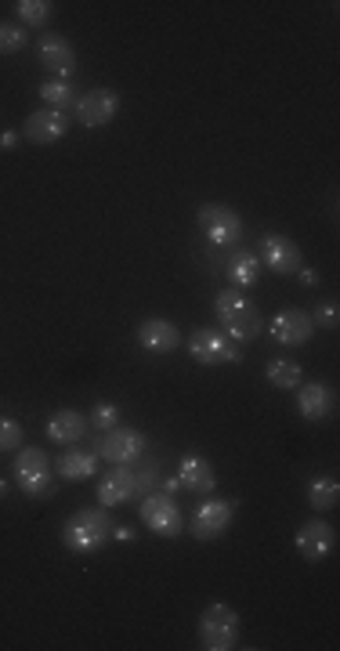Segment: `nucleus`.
<instances>
[{
  "label": "nucleus",
  "mask_w": 340,
  "mask_h": 651,
  "mask_svg": "<svg viewBox=\"0 0 340 651\" xmlns=\"http://www.w3.org/2000/svg\"><path fill=\"white\" fill-rule=\"evenodd\" d=\"M113 536L123 539V543H131V539H134V529H127V525H113Z\"/></svg>",
  "instance_id": "34"
},
{
  "label": "nucleus",
  "mask_w": 340,
  "mask_h": 651,
  "mask_svg": "<svg viewBox=\"0 0 340 651\" xmlns=\"http://www.w3.org/2000/svg\"><path fill=\"white\" fill-rule=\"evenodd\" d=\"M15 11H19V26L44 29L51 22V11H55V4H51V0H19V4H15Z\"/></svg>",
  "instance_id": "26"
},
{
  "label": "nucleus",
  "mask_w": 340,
  "mask_h": 651,
  "mask_svg": "<svg viewBox=\"0 0 340 651\" xmlns=\"http://www.w3.org/2000/svg\"><path fill=\"white\" fill-rule=\"evenodd\" d=\"M29 44V29L19 22H0V55H19Z\"/></svg>",
  "instance_id": "27"
},
{
  "label": "nucleus",
  "mask_w": 340,
  "mask_h": 651,
  "mask_svg": "<svg viewBox=\"0 0 340 651\" xmlns=\"http://www.w3.org/2000/svg\"><path fill=\"white\" fill-rule=\"evenodd\" d=\"M257 261L275 275H293L297 268H304L301 246L293 243L290 236H283V232H265V236H261V254H257Z\"/></svg>",
  "instance_id": "10"
},
{
  "label": "nucleus",
  "mask_w": 340,
  "mask_h": 651,
  "mask_svg": "<svg viewBox=\"0 0 340 651\" xmlns=\"http://www.w3.org/2000/svg\"><path fill=\"white\" fill-rule=\"evenodd\" d=\"M145 449H149V438L138 427H113L91 442V453L98 460H109L113 467H134L145 456Z\"/></svg>",
  "instance_id": "3"
},
{
  "label": "nucleus",
  "mask_w": 340,
  "mask_h": 651,
  "mask_svg": "<svg viewBox=\"0 0 340 651\" xmlns=\"http://www.w3.org/2000/svg\"><path fill=\"white\" fill-rule=\"evenodd\" d=\"M315 326L312 322V312H304V308H283V312H275L268 319V333L272 340H279L283 348H304L308 340L315 337Z\"/></svg>",
  "instance_id": "9"
},
{
  "label": "nucleus",
  "mask_w": 340,
  "mask_h": 651,
  "mask_svg": "<svg viewBox=\"0 0 340 651\" xmlns=\"http://www.w3.org/2000/svg\"><path fill=\"white\" fill-rule=\"evenodd\" d=\"M4 492H8V482H4V478H0V500H4Z\"/></svg>",
  "instance_id": "36"
},
{
  "label": "nucleus",
  "mask_w": 340,
  "mask_h": 651,
  "mask_svg": "<svg viewBox=\"0 0 340 651\" xmlns=\"http://www.w3.org/2000/svg\"><path fill=\"white\" fill-rule=\"evenodd\" d=\"M265 377H268V384L279 387V391H293V387L304 380V369L293 359H272L265 366Z\"/></svg>",
  "instance_id": "25"
},
{
  "label": "nucleus",
  "mask_w": 340,
  "mask_h": 651,
  "mask_svg": "<svg viewBox=\"0 0 340 651\" xmlns=\"http://www.w3.org/2000/svg\"><path fill=\"white\" fill-rule=\"evenodd\" d=\"M91 427H98V431L120 427V406H116V402H98V406L91 409Z\"/></svg>",
  "instance_id": "29"
},
{
  "label": "nucleus",
  "mask_w": 340,
  "mask_h": 651,
  "mask_svg": "<svg viewBox=\"0 0 340 651\" xmlns=\"http://www.w3.org/2000/svg\"><path fill=\"white\" fill-rule=\"evenodd\" d=\"M69 113H62V109H33V113L26 116V123H22V134H26V142L33 145H55L62 142L69 134Z\"/></svg>",
  "instance_id": "11"
},
{
  "label": "nucleus",
  "mask_w": 340,
  "mask_h": 651,
  "mask_svg": "<svg viewBox=\"0 0 340 651\" xmlns=\"http://www.w3.org/2000/svg\"><path fill=\"white\" fill-rule=\"evenodd\" d=\"M214 315L221 322V333H228L236 344L257 340L261 337V326H265L261 312H257L254 304H250V297H243V290H236V286H228V290H221L214 297Z\"/></svg>",
  "instance_id": "2"
},
{
  "label": "nucleus",
  "mask_w": 340,
  "mask_h": 651,
  "mask_svg": "<svg viewBox=\"0 0 340 651\" xmlns=\"http://www.w3.org/2000/svg\"><path fill=\"white\" fill-rule=\"evenodd\" d=\"M293 275H297L304 286H319V272H312V268H297Z\"/></svg>",
  "instance_id": "32"
},
{
  "label": "nucleus",
  "mask_w": 340,
  "mask_h": 651,
  "mask_svg": "<svg viewBox=\"0 0 340 651\" xmlns=\"http://www.w3.org/2000/svg\"><path fill=\"white\" fill-rule=\"evenodd\" d=\"M138 492H152L156 485H160V474H156V463H145V467H138Z\"/></svg>",
  "instance_id": "31"
},
{
  "label": "nucleus",
  "mask_w": 340,
  "mask_h": 651,
  "mask_svg": "<svg viewBox=\"0 0 340 651\" xmlns=\"http://www.w3.org/2000/svg\"><path fill=\"white\" fill-rule=\"evenodd\" d=\"M15 145H19V134H15V131L0 134V149H15Z\"/></svg>",
  "instance_id": "33"
},
{
  "label": "nucleus",
  "mask_w": 340,
  "mask_h": 651,
  "mask_svg": "<svg viewBox=\"0 0 340 651\" xmlns=\"http://www.w3.org/2000/svg\"><path fill=\"white\" fill-rule=\"evenodd\" d=\"M178 482L181 489L196 492V496H210V492L218 489V474H214V463L203 460L196 453H185L178 460Z\"/></svg>",
  "instance_id": "18"
},
{
  "label": "nucleus",
  "mask_w": 340,
  "mask_h": 651,
  "mask_svg": "<svg viewBox=\"0 0 340 651\" xmlns=\"http://www.w3.org/2000/svg\"><path fill=\"white\" fill-rule=\"evenodd\" d=\"M293 543H297V554H301L304 561L319 565V561H326V557L333 554V547H337V529H333L330 521L312 518L297 529V539H293Z\"/></svg>",
  "instance_id": "12"
},
{
  "label": "nucleus",
  "mask_w": 340,
  "mask_h": 651,
  "mask_svg": "<svg viewBox=\"0 0 340 651\" xmlns=\"http://www.w3.org/2000/svg\"><path fill=\"white\" fill-rule=\"evenodd\" d=\"M113 539V518L109 507H80L62 525V543L73 554H98Z\"/></svg>",
  "instance_id": "1"
},
{
  "label": "nucleus",
  "mask_w": 340,
  "mask_h": 651,
  "mask_svg": "<svg viewBox=\"0 0 340 651\" xmlns=\"http://www.w3.org/2000/svg\"><path fill=\"white\" fill-rule=\"evenodd\" d=\"M312 322H315V326H322V330H337V326H340V308H337V301L319 304V308L312 312Z\"/></svg>",
  "instance_id": "30"
},
{
  "label": "nucleus",
  "mask_w": 340,
  "mask_h": 651,
  "mask_svg": "<svg viewBox=\"0 0 340 651\" xmlns=\"http://www.w3.org/2000/svg\"><path fill=\"white\" fill-rule=\"evenodd\" d=\"M40 98L48 102V109L69 113V109H76V102H80V91H76L69 80H44V84H40Z\"/></svg>",
  "instance_id": "24"
},
{
  "label": "nucleus",
  "mask_w": 340,
  "mask_h": 651,
  "mask_svg": "<svg viewBox=\"0 0 340 651\" xmlns=\"http://www.w3.org/2000/svg\"><path fill=\"white\" fill-rule=\"evenodd\" d=\"M131 500H138V474H134V467L105 471L102 482H98V503L102 507H123Z\"/></svg>",
  "instance_id": "17"
},
{
  "label": "nucleus",
  "mask_w": 340,
  "mask_h": 651,
  "mask_svg": "<svg viewBox=\"0 0 340 651\" xmlns=\"http://www.w3.org/2000/svg\"><path fill=\"white\" fill-rule=\"evenodd\" d=\"M225 272H228V283L236 286V290H250V286H257V279H261V261H257L254 250L232 246Z\"/></svg>",
  "instance_id": "21"
},
{
  "label": "nucleus",
  "mask_w": 340,
  "mask_h": 651,
  "mask_svg": "<svg viewBox=\"0 0 340 651\" xmlns=\"http://www.w3.org/2000/svg\"><path fill=\"white\" fill-rule=\"evenodd\" d=\"M138 514H142L145 529L156 532L160 539H178L181 532H185L178 503H174V496H167V492H145Z\"/></svg>",
  "instance_id": "8"
},
{
  "label": "nucleus",
  "mask_w": 340,
  "mask_h": 651,
  "mask_svg": "<svg viewBox=\"0 0 340 651\" xmlns=\"http://www.w3.org/2000/svg\"><path fill=\"white\" fill-rule=\"evenodd\" d=\"M293 391H297V413H301L308 424H319V420H326V416L337 409V395H333V387L322 384V380H308V384L301 380Z\"/></svg>",
  "instance_id": "16"
},
{
  "label": "nucleus",
  "mask_w": 340,
  "mask_h": 651,
  "mask_svg": "<svg viewBox=\"0 0 340 651\" xmlns=\"http://www.w3.org/2000/svg\"><path fill=\"white\" fill-rule=\"evenodd\" d=\"M48 442L55 445H76L87 434V420L76 409H58V413L48 416Z\"/></svg>",
  "instance_id": "22"
},
{
  "label": "nucleus",
  "mask_w": 340,
  "mask_h": 651,
  "mask_svg": "<svg viewBox=\"0 0 340 651\" xmlns=\"http://www.w3.org/2000/svg\"><path fill=\"white\" fill-rule=\"evenodd\" d=\"M163 492H167V496H174V492H181L178 474H174V478H167V482H163Z\"/></svg>",
  "instance_id": "35"
},
{
  "label": "nucleus",
  "mask_w": 340,
  "mask_h": 651,
  "mask_svg": "<svg viewBox=\"0 0 340 651\" xmlns=\"http://www.w3.org/2000/svg\"><path fill=\"white\" fill-rule=\"evenodd\" d=\"M37 58L48 73H55V80H69L76 69V48L62 33H44L37 40Z\"/></svg>",
  "instance_id": "13"
},
{
  "label": "nucleus",
  "mask_w": 340,
  "mask_h": 651,
  "mask_svg": "<svg viewBox=\"0 0 340 651\" xmlns=\"http://www.w3.org/2000/svg\"><path fill=\"white\" fill-rule=\"evenodd\" d=\"M76 120L84 123V127H105V123H113L116 113H120V95L109 91V87H98V91H87L80 95L76 102Z\"/></svg>",
  "instance_id": "15"
},
{
  "label": "nucleus",
  "mask_w": 340,
  "mask_h": 651,
  "mask_svg": "<svg viewBox=\"0 0 340 651\" xmlns=\"http://www.w3.org/2000/svg\"><path fill=\"white\" fill-rule=\"evenodd\" d=\"M199 644L207 651H232L239 644V612L232 604H207L199 615Z\"/></svg>",
  "instance_id": "5"
},
{
  "label": "nucleus",
  "mask_w": 340,
  "mask_h": 651,
  "mask_svg": "<svg viewBox=\"0 0 340 651\" xmlns=\"http://www.w3.org/2000/svg\"><path fill=\"white\" fill-rule=\"evenodd\" d=\"M26 442V427L15 416H0V453H19Z\"/></svg>",
  "instance_id": "28"
},
{
  "label": "nucleus",
  "mask_w": 340,
  "mask_h": 651,
  "mask_svg": "<svg viewBox=\"0 0 340 651\" xmlns=\"http://www.w3.org/2000/svg\"><path fill=\"white\" fill-rule=\"evenodd\" d=\"M340 500V482L333 478V474H322V478H312V485H308V507L315 510V514H322V510H333Z\"/></svg>",
  "instance_id": "23"
},
{
  "label": "nucleus",
  "mask_w": 340,
  "mask_h": 651,
  "mask_svg": "<svg viewBox=\"0 0 340 651\" xmlns=\"http://www.w3.org/2000/svg\"><path fill=\"white\" fill-rule=\"evenodd\" d=\"M189 355L199 366H225V362L236 366V362H243L236 340L221 330H207V326H196V330L189 333Z\"/></svg>",
  "instance_id": "6"
},
{
  "label": "nucleus",
  "mask_w": 340,
  "mask_h": 651,
  "mask_svg": "<svg viewBox=\"0 0 340 651\" xmlns=\"http://www.w3.org/2000/svg\"><path fill=\"white\" fill-rule=\"evenodd\" d=\"M58 478L62 482H87V478H95L98 471V456L91 449H76V445H66V453L58 456Z\"/></svg>",
  "instance_id": "20"
},
{
  "label": "nucleus",
  "mask_w": 340,
  "mask_h": 651,
  "mask_svg": "<svg viewBox=\"0 0 340 651\" xmlns=\"http://www.w3.org/2000/svg\"><path fill=\"white\" fill-rule=\"evenodd\" d=\"M232 514H236V500H203L196 507V518H192V536L199 543L225 536V529L232 525Z\"/></svg>",
  "instance_id": "14"
},
{
  "label": "nucleus",
  "mask_w": 340,
  "mask_h": 651,
  "mask_svg": "<svg viewBox=\"0 0 340 651\" xmlns=\"http://www.w3.org/2000/svg\"><path fill=\"white\" fill-rule=\"evenodd\" d=\"M11 471H15V485L26 492L29 500H44V496H51V489H55V467H51V456L44 453V449H37V445L19 449Z\"/></svg>",
  "instance_id": "4"
},
{
  "label": "nucleus",
  "mask_w": 340,
  "mask_h": 651,
  "mask_svg": "<svg viewBox=\"0 0 340 651\" xmlns=\"http://www.w3.org/2000/svg\"><path fill=\"white\" fill-rule=\"evenodd\" d=\"M196 221L203 239H210L214 246H239V239H243V221L228 203H203Z\"/></svg>",
  "instance_id": "7"
},
{
  "label": "nucleus",
  "mask_w": 340,
  "mask_h": 651,
  "mask_svg": "<svg viewBox=\"0 0 340 651\" xmlns=\"http://www.w3.org/2000/svg\"><path fill=\"white\" fill-rule=\"evenodd\" d=\"M134 337H138V344H142L149 355H170V351L181 344L178 326H174L170 319H142Z\"/></svg>",
  "instance_id": "19"
}]
</instances>
